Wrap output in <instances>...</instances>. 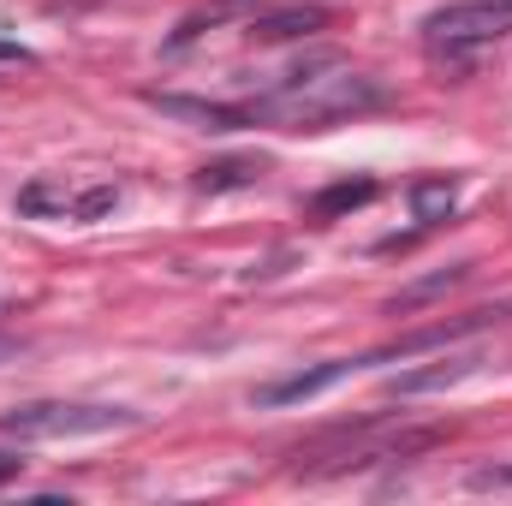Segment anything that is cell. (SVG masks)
Here are the masks:
<instances>
[{
    "label": "cell",
    "mask_w": 512,
    "mask_h": 506,
    "mask_svg": "<svg viewBox=\"0 0 512 506\" xmlns=\"http://www.w3.org/2000/svg\"><path fill=\"white\" fill-rule=\"evenodd\" d=\"M6 358H18V340H12V334H0V364H6Z\"/></svg>",
    "instance_id": "obj_18"
},
{
    "label": "cell",
    "mask_w": 512,
    "mask_h": 506,
    "mask_svg": "<svg viewBox=\"0 0 512 506\" xmlns=\"http://www.w3.org/2000/svg\"><path fill=\"white\" fill-rule=\"evenodd\" d=\"M465 274H471V262H459V268H441V274H423V280H411L405 292H393V298H387V316H405V310H417V304H429V298L453 292Z\"/></svg>",
    "instance_id": "obj_11"
},
{
    "label": "cell",
    "mask_w": 512,
    "mask_h": 506,
    "mask_svg": "<svg viewBox=\"0 0 512 506\" xmlns=\"http://www.w3.org/2000/svg\"><path fill=\"white\" fill-rule=\"evenodd\" d=\"M126 423H137L126 405H72V399H36V405H12V411H0V429H6V435H24V441L108 435V429H126Z\"/></svg>",
    "instance_id": "obj_2"
},
{
    "label": "cell",
    "mask_w": 512,
    "mask_h": 506,
    "mask_svg": "<svg viewBox=\"0 0 512 506\" xmlns=\"http://www.w3.org/2000/svg\"><path fill=\"white\" fill-rule=\"evenodd\" d=\"M286 262H292V251L262 256V262H251V268H245V280H274V274H286Z\"/></svg>",
    "instance_id": "obj_15"
},
{
    "label": "cell",
    "mask_w": 512,
    "mask_h": 506,
    "mask_svg": "<svg viewBox=\"0 0 512 506\" xmlns=\"http://www.w3.org/2000/svg\"><path fill=\"white\" fill-rule=\"evenodd\" d=\"M507 6H512V0H507Z\"/></svg>",
    "instance_id": "obj_19"
},
{
    "label": "cell",
    "mask_w": 512,
    "mask_h": 506,
    "mask_svg": "<svg viewBox=\"0 0 512 506\" xmlns=\"http://www.w3.org/2000/svg\"><path fill=\"white\" fill-rule=\"evenodd\" d=\"M471 370H483V352H447V358H435V364H423V370H399V376L387 381V399H423V393H441V387L465 381Z\"/></svg>",
    "instance_id": "obj_5"
},
{
    "label": "cell",
    "mask_w": 512,
    "mask_h": 506,
    "mask_svg": "<svg viewBox=\"0 0 512 506\" xmlns=\"http://www.w3.org/2000/svg\"><path fill=\"white\" fill-rule=\"evenodd\" d=\"M0 66H30V48L24 42H0Z\"/></svg>",
    "instance_id": "obj_16"
},
{
    "label": "cell",
    "mask_w": 512,
    "mask_h": 506,
    "mask_svg": "<svg viewBox=\"0 0 512 506\" xmlns=\"http://www.w3.org/2000/svg\"><path fill=\"white\" fill-rule=\"evenodd\" d=\"M471 489L489 495V489H512V465H477L471 471Z\"/></svg>",
    "instance_id": "obj_14"
},
{
    "label": "cell",
    "mask_w": 512,
    "mask_h": 506,
    "mask_svg": "<svg viewBox=\"0 0 512 506\" xmlns=\"http://www.w3.org/2000/svg\"><path fill=\"white\" fill-rule=\"evenodd\" d=\"M262 155H221V161H209V167H197L191 173V185L197 191H239V185H256L262 179Z\"/></svg>",
    "instance_id": "obj_7"
},
{
    "label": "cell",
    "mask_w": 512,
    "mask_h": 506,
    "mask_svg": "<svg viewBox=\"0 0 512 506\" xmlns=\"http://www.w3.org/2000/svg\"><path fill=\"white\" fill-rule=\"evenodd\" d=\"M512 30V6L507 0H459L423 18V36L441 48H477V42H501Z\"/></svg>",
    "instance_id": "obj_3"
},
{
    "label": "cell",
    "mask_w": 512,
    "mask_h": 506,
    "mask_svg": "<svg viewBox=\"0 0 512 506\" xmlns=\"http://www.w3.org/2000/svg\"><path fill=\"white\" fill-rule=\"evenodd\" d=\"M18 215H30V221H48V215H72V191L66 185H54V179H36V185H24L18 191Z\"/></svg>",
    "instance_id": "obj_12"
},
{
    "label": "cell",
    "mask_w": 512,
    "mask_h": 506,
    "mask_svg": "<svg viewBox=\"0 0 512 506\" xmlns=\"http://www.w3.org/2000/svg\"><path fill=\"white\" fill-rule=\"evenodd\" d=\"M346 376H352V358H328V364H310V370H292V376L262 381L251 399H256V405H298V399L328 393L334 381H346Z\"/></svg>",
    "instance_id": "obj_4"
},
{
    "label": "cell",
    "mask_w": 512,
    "mask_h": 506,
    "mask_svg": "<svg viewBox=\"0 0 512 506\" xmlns=\"http://www.w3.org/2000/svg\"><path fill=\"white\" fill-rule=\"evenodd\" d=\"M364 203H376V179H340V185H328V191L310 197V215L316 221H340V215H352Z\"/></svg>",
    "instance_id": "obj_9"
},
{
    "label": "cell",
    "mask_w": 512,
    "mask_h": 506,
    "mask_svg": "<svg viewBox=\"0 0 512 506\" xmlns=\"http://www.w3.org/2000/svg\"><path fill=\"white\" fill-rule=\"evenodd\" d=\"M322 24H328V6H286V12H262V18H251V36H262V42H286V36L322 30Z\"/></svg>",
    "instance_id": "obj_8"
},
{
    "label": "cell",
    "mask_w": 512,
    "mask_h": 506,
    "mask_svg": "<svg viewBox=\"0 0 512 506\" xmlns=\"http://www.w3.org/2000/svg\"><path fill=\"white\" fill-rule=\"evenodd\" d=\"M114 203H120L114 185H90V191L72 197V221H102V215H114Z\"/></svg>",
    "instance_id": "obj_13"
},
{
    "label": "cell",
    "mask_w": 512,
    "mask_h": 506,
    "mask_svg": "<svg viewBox=\"0 0 512 506\" xmlns=\"http://www.w3.org/2000/svg\"><path fill=\"white\" fill-rule=\"evenodd\" d=\"M143 102H149V108H161L167 120H191V126H203V131H233V126H245V120H251L245 108H227V102H197V96H161V90H149Z\"/></svg>",
    "instance_id": "obj_6"
},
{
    "label": "cell",
    "mask_w": 512,
    "mask_h": 506,
    "mask_svg": "<svg viewBox=\"0 0 512 506\" xmlns=\"http://www.w3.org/2000/svg\"><path fill=\"white\" fill-rule=\"evenodd\" d=\"M18 471H24V459H18V453H0V483H12Z\"/></svg>",
    "instance_id": "obj_17"
},
{
    "label": "cell",
    "mask_w": 512,
    "mask_h": 506,
    "mask_svg": "<svg viewBox=\"0 0 512 506\" xmlns=\"http://www.w3.org/2000/svg\"><path fill=\"white\" fill-rule=\"evenodd\" d=\"M453 209H459V191H453V179H417V185H411V215H417L423 227H441V221H453Z\"/></svg>",
    "instance_id": "obj_10"
},
{
    "label": "cell",
    "mask_w": 512,
    "mask_h": 506,
    "mask_svg": "<svg viewBox=\"0 0 512 506\" xmlns=\"http://www.w3.org/2000/svg\"><path fill=\"white\" fill-rule=\"evenodd\" d=\"M382 102H387V90L376 78L340 66V54H316L298 72H286V84L274 96H256L245 114L280 131H328V126L358 120V114H376Z\"/></svg>",
    "instance_id": "obj_1"
}]
</instances>
